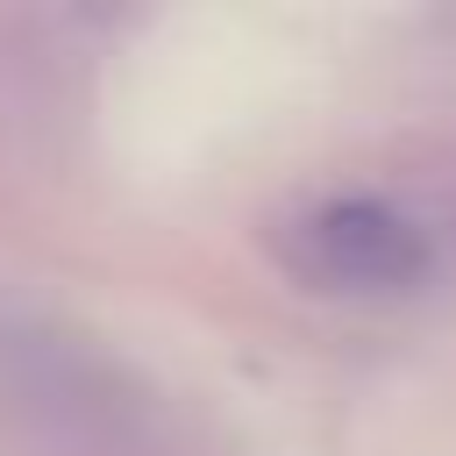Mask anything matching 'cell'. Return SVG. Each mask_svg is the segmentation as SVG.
Wrapping results in <instances>:
<instances>
[{"mask_svg": "<svg viewBox=\"0 0 456 456\" xmlns=\"http://www.w3.org/2000/svg\"><path fill=\"white\" fill-rule=\"evenodd\" d=\"M278 256L292 264V278L321 292H406L428 278V235L392 200H370V192L306 207L278 235Z\"/></svg>", "mask_w": 456, "mask_h": 456, "instance_id": "6da1fadb", "label": "cell"}]
</instances>
